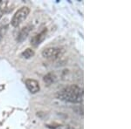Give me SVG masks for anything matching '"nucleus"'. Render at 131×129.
I'll use <instances>...</instances> for the list:
<instances>
[{"instance_id": "obj_5", "label": "nucleus", "mask_w": 131, "mask_h": 129, "mask_svg": "<svg viewBox=\"0 0 131 129\" xmlns=\"http://www.w3.org/2000/svg\"><path fill=\"white\" fill-rule=\"evenodd\" d=\"M25 86H26L27 89L30 91L31 93H37L40 90V86H39V83L35 79H28L25 80Z\"/></svg>"}, {"instance_id": "obj_4", "label": "nucleus", "mask_w": 131, "mask_h": 129, "mask_svg": "<svg viewBox=\"0 0 131 129\" xmlns=\"http://www.w3.org/2000/svg\"><path fill=\"white\" fill-rule=\"evenodd\" d=\"M46 32H47V30H46V28H45L39 33H38V34L33 36L31 39V45L32 46H35V47L36 46H39L42 42L45 40L46 36Z\"/></svg>"}, {"instance_id": "obj_9", "label": "nucleus", "mask_w": 131, "mask_h": 129, "mask_svg": "<svg viewBox=\"0 0 131 129\" xmlns=\"http://www.w3.org/2000/svg\"><path fill=\"white\" fill-rule=\"evenodd\" d=\"M22 56L25 58H31V57L34 56V51L31 48H26L24 52H22Z\"/></svg>"}, {"instance_id": "obj_7", "label": "nucleus", "mask_w": 131, "mask_h": 129, "mask_svg": "<svg viewBox=\"0 0 131 129\" xmlns=\"http://www.w3.org/2000/svg\"><path fill=\"white\" fill-rule=\"evenodd\" d=\"M56 79H57V76L55 75V73H47V74L44 76V78H43L44 82H45L47 86H50V85L53 84L54 82L56 81Z\"/></svg>"}, {"instance_id": "obj_3", "label": "nucleus", "mask_w": 131, "mask_h": 129, "mask_svg": "<svg viewBox=\"0 0 131 129\" xmlns=\"http://www.w3.org/2000/svg\"><path fill=\"white\" fill-rule=\"evenodd\" d=\"M29 13H30V9L26 6H23V7L19 8L12 17L10 24L13 27H18L28 17Z\"/></svg>"}, {"instance_id": "obj_8", "label": "nucleus", "mask_w": 131, "mask_h": 129, "mask_svg": "<svg viewBox=\"0 0 131 129\" xmlns=\"http://www.w3.org/2000/svg\"><path fill=\"white\" fill-rule=\"evenodd\" d=\"M7 29H8L7 22H5V23H2V24H0V43H1V41L3 40L4 36L5 35L6 31H7Z\"/></svg>"}, {"instance_id": "obj_2", "label": "nucleus", "mask_w": 131, "mask_h": 129, "mask_svg": "<svg viewBox=\"0 0 131 129\" xmlns=\"http://www.w3.org/2000/svg\"><path fill=\"white\" fill-rule=\"evenodd\" d=\"M65 50L62 47H47L42 51V56L50 60H56L63 56Z\"/></svg>"}, {"instance_id": "obj_1", "label": "nucleus", "mask_w": 131, "mask_h": 129, "mask_svg": "<svg viewBox=\"0 0 131 129\" xmlns=\"http://www.w3.org/2000/svg\"><path fill=\"white\" fill-rule=\"evenodd\" d=\"M57 99L70 103H81L83 100V91L77 85H70L59 91Z\"/></svg>"}, {"instance_id": "obj_11", "label": "nucleus", "mask_w": 131, "mask_h": 129, "mask_svg": "<svg viewBox=\"0 0 131 129\" xmlns=\"http://www.w3.org/2000/svg\"><path fill=\"white\" fill-rule=\"evenodd\" d=\"M65 129H76L74 127H72V126H66Z\"/></svg>"}, {"instance_id": "obj_6", "label": "nucleus", "mask_w": 131, "mask_h": 129, "mask_svg": "<svg viewBox=\"0 0 131 129\" xmlns=\"http://www.w3.org/2000/svg\"><path fill=\"white\" fill-rule=\"evenodd\" d=\"M31 29H32V26H31V25H26V26L23 27V28L19 31V32H18V37H17L18 42L21 43V42L24 41V40L28 37V35H29V33L31 32Z\"/></svg>"}, {"instance_id": "obj_10", "label": "nucleus", "mask_w": 131, "mask_h": 129, "mask_svg": "<svg viewBox=\"0 0 131 129\" xmlns=\"http://www.w3.org/2000/svg\"><path fill=\"white\" fill-rule=\"evenodd\" d=\"M5 9L6 8L5 7V6H0V19H1V18L3 17V15L5 14Z\"/></svg>"}]
</instances>
